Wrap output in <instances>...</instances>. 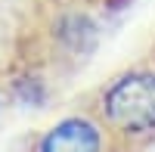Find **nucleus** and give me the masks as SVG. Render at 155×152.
<instances>
[{"label":"nucleus","instance_id":"7ed1b4c3","mask_svg":"<svg viewBox=\"0 0 155 152\" xmlns=\"http://www.w3.org/2000/svg\"><path fill=\"white\" fill-rule=\"evenodd\" d=\"M25 152H112V149L99 118L84 106L56 118L47 131L34 137Z\"/></svg>","mask_w":155,"mask_h":152},{"label":"nucleus","instance_id":"f257e3e1","mask_svg":"<svg viewBox=\"0 0 155 152\" xmlns=\"http://www.w3.org/2000/svg\"><path fill=\"white\" fill-rule=\"evenodd\" d=\"M96 50L93 16L71 0H37L28 25L19 31L9 68L41 71L50 81L68 78Z\"/></svg>","mask_w":155,"mask_h":152},{"label":"nucleus","instance_id":"20e7f679","mask_svg":"<svg viewBox=\"0 0 155 152\" xmlns=\"http://www.w3.org/2000/svg\"><path fill=\"white\" fill-rule=\"evenodd\" d=\"M0 106H3V90H0Z\"/></svg>","mask_w":155,"mask_h":152},{"label":"nucleus","instance_id":"f03ea898","mask_svg":"<svg viewBox=\"0 0 155 152\" xmlns=\"http://www.w3.org/2000/svg\"><path fill=\"white\" fill-rule=\"evenodd\" d=\"M112 152H146L155 143V65H130L87 96Z\"/></svg>","mask_w":155,"mask_h":152}]
</instances>
